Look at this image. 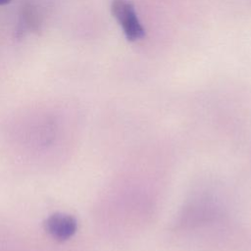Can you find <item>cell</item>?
Wrapping results in <instances>:
<instances>
[{
	"label": "cell",
	"instance_id": "6da1fadb",
	"mask_svg": "<svg viewBox=\"0 0 251 251\" xmlns=\"http://www.w3.org/2000/svg\"><path fill=\"white\" fill-rule=\"evenodd\" d=\"M111 12L121 25L127 40L135 41L144 36L145 30L137 18L131 2L128 0H113Z\"/></svg>",
	"mask_w": 251,
	"mask_h": 251
},
{
	"label": "cell",
	"instance_id": "7a4b0ae2",
	"mask_svg": "<svg viewBox=\"0 0 251 251\" xmlns=\"http://www.w3.org/2000/svg\"><path fill=\"white\" fill-rule=\"evenodd\" d=\"M43 226L45 231L58 241L68 240L77 229L76 220L71 215L62 213H56L48 217Z\"/></svg>",
	"mask_w": 251,
	"mask_h": 251
},
{
	"label": "cell",
	"instance_id": "3957f363",
	"mask_svg": "<svg viewBox=\"0 0 251 251\" xmlns=\"http://www.w3.org/2000/svg\"><path fill=\"white\" fill-rule=\"evenodd\" d=\"M41 15L37 7L30 3L25 2L21 9V25L24 29L36 32L41 26Z\"/></svg>",
	"mask_w": 251,
	"mask_h": 251
},
{
	"label": "cell",
	"instance_id": "277c9868",
	"mask_svg": "<svg viewBox=\"0 0 251 251\" xmlns=\"http://www.w3.org/2000/svg\"><path fill=\"white\" fill-rule=\"evenodd\" d=\"M11 0H0V6L1 5H5V4H7V3H9Z\"/></svg>",
	"mask_w": 251,
	"mask_h": 251
}]
</instances>
